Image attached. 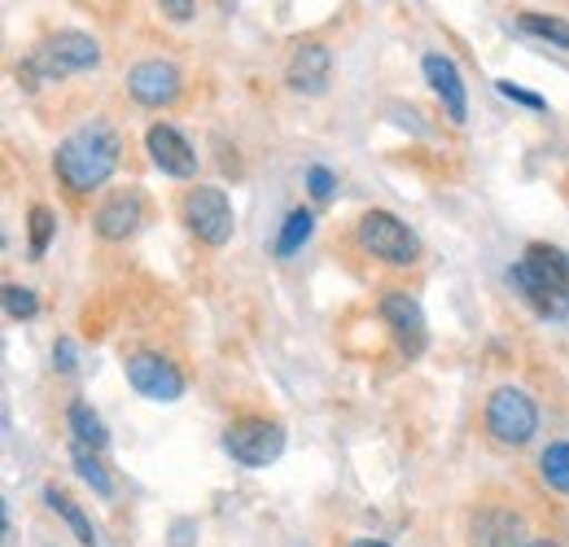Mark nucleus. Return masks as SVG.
Wrapping results in <instances>:
<instances>
[{
	"label": "nucleus",
	"mask_w": 569,
	"mask_h": 547,
	"mask_svg": "<svg viewBox=\"0 0 569 547\" xmlns=\"http://www.w3.org/2000/svg\"><path fill=\"white\" fill-rule=\"evenodd\" d=\"M144 149H149L153 167H162V176H176V180H193L198 176V153H193V145L184 140L180 128L153 123L144 132Z\"/></svg>",
	"instance_id": "9d476101"
},
{
	"label": "nucleus",
	"mask_w": 569,
	"mask_h": 547,
	"mask_svg": "<svg viewBox=\"0 0 569 547\" xmlns=\"http://www.w3.org/2000/svg\"><path fill=\"white\" fill-rule=\"evenodd\" d=\"M381 320H386V329L395 334L403 359H417V355L426 350V342H429L426 311H421L417 298H408V294H386V298H381Z\"/></svg>",
	"instance_id": "6e6552de"
},
{
	"label": "nucleus",
	"mask_w": 569,
	"mask_h": 547,
	"mask_svg": "<svg viewBox=\"0 0 569 547\" xmlns=\"http://www.w3.org/2000/svg\"><path fill=\"white\" fill-rule=\"evenodd\" d=\"M67 425H71L74 442H88V447H97V451L110 447V429L101 425V416L88 408L83 399H74L71 408H67Z\"/></svg>",
	"instance_id": "6ab92c4d"
},
{
	"label": "nucleus",
	"mask_w": 569,
	"mask_h": 547,
	"mask_svg": "<svg viewBox=\"0 0 569 547\" xmlns=\"http://www.w3.org/2000/svg\"><path fill=\"white\" fill-rule=\"evenodd\" d=\"M184 219L198 232V241H207L214 250L232 241V202L214 185H198L184 193Z\"/></svg>",
	"instance_id": "423d86ee"
},
{
	"label": "nucleus",
	"mask_w": 569,
	"mask_h": 547,
	"mask_svg": "<svg viewBox=\"0 0 569 547\" xmlns=\"http://www.w3.org/2000/svg\"><path fill=\"white\" fill-rule=\"evenodd\" d=\"M496 88H499V97H508V101H517V106H526V110H535V115L548 110V101H543L539 92H530V88H517V83H508V79H499Z\"/></svg>",
	"instance_id": "393cba45"
},
{
	"label": "nucleus",
	"mask_w": 569,
	"mask_h": 547,
	"mask_svg": "<svg viewBox=\"0 0 569 547\" xmlns=\"http://www.w3.org/2000/svg\"><path fill=\"white\" fill-rule=\"evenodd\" d=\"M356 246L390 268H412L421 259V237L390 210H368L356 223Z\"/></svg>",
	"instance_id": "7ed1b4c3"
},
{
	"label": "nucleus",
	"mask_w": 569,
	"mask_h": 547,
	"mask_svg": "<svg viewBox=\"0 0 569 547\" xmlns=\"http://www.w3.org/2000/svg\"><path fill=\"white\" fill-rule=\"evenodd\" d=\"M158 4L171 22H193L198 18V0H158Z\"/></svg>",
	"instance_id": "a878e982"
},
{
	"label": "nucleus",
	"mask_w": 569,
	"mask_h": 547,
	"mask_svg": "<svg viewBox=\"0 0 569 547\" xmlns=\"http://www.w3.org/2000/svg\"><path fill=\"white\" fill-rule=\"evenodd\" d=\"M114 167H119V137L106 123H88V128L71 132L53 153V171L74 198L101 189L114 176Z\"/></svg>",
	"instance_id": "f257e3e1"
},
{
	"label": "nucleus",
	"mask_w": 569,
	"mask_h": 547,
	"mask_svg": "<svg viewBox=\"0 0 569 547\" xmlns=\"http://www.w3.org/2000/svg\"><path fill=\"white\" fill-rule=\"evenodd\" d=\"M223 451L246 465V469H268L277 465L284 451V429L281 420H268V416H237L228 429H223Z\"/></svg>",
	"instance_id": "20e7f679"
},
{
	"label": "nucleus",
	"mask_w": 569,
	"mask_h": 547,
	"mask_svg": "<svg viewBox=\"0 0 569 547\" xmlns=\"http://www.w3.org/2000/svg\"><path fill=\"white\" fill-rule=\"evenodd\" d=\"M36 62L49 70V74H71V70H88L101 62V44L83 31H58L40 44Z\"/></svg>",
	"instance_id": "1a4fd4ad"
},
{
	"label": "nucleus",
	"mask_w": 569,
	"mask_h": 547,
	"mask_svg": "<svg viewBox=\"0 0 569 547\" xmlns=\"http://www.w3.org/2000/svg\"><path fill=\"white\" fill-rule=\"evenodd\" d=\"M421 70H426V83L433 88V97L442 101L447 119H451V123H465V119H469V92H465L460 67H456L451 58H442V53H426Z\"/></svg>",
	"instance_id": "f8f14e48"
},
{
	"label": "nucleus",
	"mask_w": 569,
	"mask_h": 547,
	"mask_svg": "<svg viewBox=\"0 0 569 547\" xmlns=\"http://www.w3.org/2000/svg\"><path fill=\"white\" fill-rule=\"evenodd\" d=\"M329 74H333V53L325 44H298L289 67H284L289 88L302 92V97H320L329 88Z\"/></svg>",
	"instance_id": "ddd939ff"
},
{
	"label": "nucleus",
	"mask_w": 569,
	"mask_h": 547,
	"mask_svg": "<svg viewBox=\"0 0 569 547\" xmlns=\"http://www.w3.org/2000/svg\"><path fill=\"white\" fill-rule=\"evenodd\" d=\"M128 381H132L137 395L153 399V404H176L184 395V372L167 355H158V350L128 355Z\"/></svg>",
	"instance_id": "0eeeda50"
},
{
	"label": "nucleus",
	"mask_w": 569,
	"mask_h": 547,
	"mask_svg": "<svg viewBox=\"0 0 569 547\" xmlns=\"http://www.w3.org/2000/svg\"><path fill=\"white\" fill-rule=\"evenodd\" d=\"M193 539H198L193 521H176V526H171V547H193Z\"/></svg>",
	"instance_id": "cd10ccee"
},
{
	"label": "nucleus",
	"mask_w": 569,
	"mask_h": 547,
	"mask_svg": "<svg viewBox=\"0 0 569 547\" xmlns=\"http://www.w3.org/2000/svg\"><path fill=\"white\" fill-rule=\"evenodd\" d=\"M74 364H79V359H74V342H71V338H58V346H53V368L71 377Z\"/></svg>",
	"instance_id": "bb28decb"
},
{
	"label": "nucleus",
	"mask_w": 569,
	"mask_h": 547,
	"mask_svg": "<svg viewBox=\"0 0 569 547\" xmlns=\"http://www.w3.org/2000/svg\"><path fill=\"white\" fill-rule=\"evenodd\" d=\"M44 504H49V513H58V521L71 530L79 544L97 547V530H92V521L83 517V508L74 504V499L67 495V490H62V486H44Z\"/></svg>",
	"instance_id": "dca6fc26"
},
{
	"label": "nucleus",
	"mask_w": 569,
	"mask_h": 547,
	"mask_svg": "<svg viewBox=\"0 0 569 547\" xmlns=\"http://www.w3.org/2000/svg\"><path fill=\"white\" fill-rule=\"evenodd\" d=\"M517 22H521V31L539 36V40H548V44H557V49H569V22L566 18H552V13H521Z\"/></svg>",
	"instance_id": "412c9836"
},
{
	"label": "nucleus",
	"mask_w": 569,
	"mask_h": 547,
	"mask_svg": "<svg viewBox=\"0 0 569 547\" xmlns=\"http://www.w3.org/2000/svg\"><path fill=\"white\" fill-rule=\"evenodd\" d=\"M521 530L526 521L508 508H482L469 521V544L473 547H521Z\"/></svg>",
	"instance_id": "2eb2a0df"
},
{
	"label": "nucleus",
	"mask_w": 569,
	"mask_h": 547,
	"mask_svg": "<svg viewBox=\"0 0 569 547\" xmlns=\"http://www.w3.org/2000/svg\"><path fill=\"white\" fill-rule=\"evenodd\" d=\"M141 215H144V202L137 193H114V198H106V202L97 206L92 223H97V237H106V241H128V237H137Z\"/></svg>",
	"instance_id": "4468645a"
},
{
	"label": "nucleus",
	"mask_w": 569,
	"mask_h": 547,
	"mask_svg": "<svg viewBox=\"0 0 569 547\" xmlns=\"http://www.w3.org/2000/svg\"><path fill=\"white\" fill-rule=\"evenodd\" d=\"M128 97L141 101L149 110H162L180 97V67L153 58V62H141V67L128 70Z\"/></svg>",
	"instance_id": "9b49d317"
},
{
	"label": "nucleus",
	"mask_w": 569,
	"mask_h": 547,
	"mask_svg": "<svg viewBox=\"0 0 569 547\" xmlns=\"http://www.w3.org/2000/svg\"><path fill=\"white\" fill-rule=\"evenodd\" d=\"M27 219H31V259H44V250H49V241L58 232V215L49 206H31Z\"/></svg>",
	"instance_id": "4be33fe9"
},
{
	"label": "nucleus",
	"mask_w": 569,
	"mask_h": 547,
	"mask_svg": "<svg viewBox=\"0 0 569 547\" xmlns=\"http://www.w3.org/2000/svg\"><path fill=\"white\" fill-rule=\"evenodd\" d=\"M482 425H487V434L496 442H503V447H526L535 438V429H539V408H535V399L526 390L499 386L496 395L487 399Z\"/></svg>",
	"instance_id": "39448f33"
},
{
	"label": "nucleus",
	"mask_w": 569,
	"mask_h": 547,
	"mask_svg": "<svg viewBox=\"0 0 569 547\" xmlns=\"http://www.w3.org/2000/svg\"><path fill=\"white\" fill-rule=\"evenodd\" d=\"M539 474L552 490H566L569 495V442H548L543 456H539Z\"/></svg>",
	"instance_id": "aec40b11"
},
{
	"label": "nucleus",
	"mask_w": 569,
	"mask_h": 547,
	"mask_svg": "<svg viewBox=\"0 0 569 547\" xmlns=\"http://www.w3.org/2000/svg\"><path fill=\"white\" fill-rule=\"evenodd\" d=\"M71 465L74 474L92 486V495H101V499H114V478H110V469L101 465V451L97 447H88V442H74L71 447Z\"/></svg>",
	"instance_id": "f3484780"
},
{
	"label": "nucleus",
	"mask_w": 569,
	"mask_h": 547,
	"mask_svg": "<svg viewBox=\"0 0 569 547\" xmlns=\"http://www.w3.org/2000/svg\"><path fill=\"white\" fill-rule=\"evenodd\" d=\"M521 547H557L552 539H530V544H521Z\"/></svg>",
	"instance_id": "c756f323"
},
{
	"label": "nucleus",
	"mask_w": 569,
	"mask_h": 547,
	"mask_svg": "<svg viewBox=\"0 0 569 547\" xmlns=\"http://www.w3.org/2000/svg\"><path fill=\"white\" fill-rule=\"evenodd\" d=\"M351 547H390V544H377V539H356Z\"/></svg>",
	"instance_id": "c85d7f7f"
},
{
	"label": "nucleus",
	"mask_w": 569,
	"mask_h": 547,
	"mask_svg": "<svg viewBox=\"0 0 569 547\" xmlns=\"http://www.w3.org/2000/svg\"><path fill=\"white\" fill-rule=\"evenodd\" d=\"M302 180H307V193H311L316 202H333V193H338V176H333L329 167L311 162V167L302 171Z\"/></svg>",
	"instance_id": "b1692460"
},
{
	"label": "nucleus",
	"mask_w": 569,
	"mask_h": 547,
	"mask_svg": "<svg viewBox=\"0 0 569 547\" xmlns=\"http://www.w3.org/2000/svg\"><path fill=\"white\" fill-rule=\"evenodd\" d=\"M311 232H316V210L311 206H293L289 215H284L281 223V237H277V255L281 259H293L307 241H311Z\"/></svg>",
	"instance_id": "a211bd4d"
},
{
	"label": "nucleus",
	"mask_w": 569,
	"mask_h": 547,
	"mask_svg": "<svg viewBox=\"0 0 569 547\" xmlns=\"http://www.w3.org/2000/svg\"><path fill=\"white\" fill-rule=\"evenodd\" d=\"M508 285L543 316V320H566L569 316V255L557 246L535 241L517 268H508Z\"/></svg>",
	"instance_id": "f03ea898"
},
{
	"label": "nucleus",
	"mask_w": 569,
	"mask_h": 547,
	"mask_svg": "<svg viewBox=\"0 0 569 547\" xmlns=\"http://www.w3.org/2000/svg\"><path fill=\"white\" fill-rule=\"evenodd\" d=\"M4 316L9 320H36L40 316V298L27 285H4Z\"/></svg>",
	"instance_id": "5701e85b"
}]
</instances>
